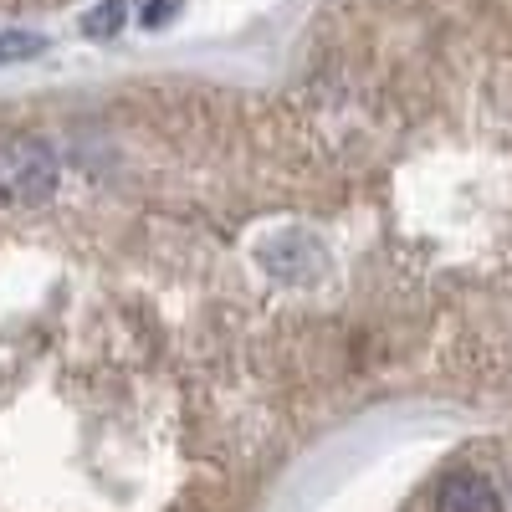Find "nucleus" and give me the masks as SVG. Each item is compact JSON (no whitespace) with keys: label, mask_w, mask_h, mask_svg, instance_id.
<instances>
[{"label":"nucleus","mask_w":512,"mask_h":512,"mask_svg":"<svg viewBox=\"0 0 512 512\" xmlns=\"http://www.w3.org/2000/svg\"><path fill=\"white\" fill-rule=\"evenodd\" d=\"M57 190V159L41 139H11L0 144V200L31 210V205H47Z\"/></svg>","instance_id":"nucleus-1"},{"label":"nucleus","mask_w":512,"mask_h":512,"mask_svg":"<svg viewBox=\"0 0 512 512\" xmlns=\"http://www.w3.org/2000/svg\"><path fill=\"white\" fill-rule=\"evenodd\" d=\"M436 512H502V497L482 472H451L436 492Z\"/></svg>","instance_id":"nucleus-2"},{"label":"nucleus","mask_w":512,"mask_h":512,"mask_svg":"<svg viewBox=\"0 0 512 512\" xmlns=\"http://www.w3.org/2000/svg\"><path fill=\"white\" fill-rule=\"evenodd\" d=\"M41 52V36H26V31H0V62H26Z\"/></svg>","instance_id":"nucleus-3"},{"label":"nucleus","mask_w":512,"mask_h":512,"mask_svg":"<svg viewBox=\"0 0 512 512\" xmlns=\"http://www.w3.org/2000/svg\"><path fill=\"white\" fill-rule=\"evenodd\" d=\"M123 26V0H108V6H98L88 21H82V31H88V36H113Z\"/></svg>","instance_id":"nucleus-4"},{"label":"nucleus","mask_w":512,"mask_h":512,"mask_svg":"<svg viewBox=\"0 0 512 512\" xmlns=\"http://www.w3.org/2000/svg\"><path fill=\"white\" fill-rule=\"evenodd\" d=\"M180 11V0H149L144 6V26H164V21H175Z\"/></svg>","instance_id":"nucleus-5"}]
</instances>
